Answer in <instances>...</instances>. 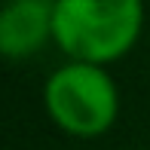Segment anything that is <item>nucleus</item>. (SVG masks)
<instances>
[{"label": "nucleus", "mask_w": 150, "mask_h": 150, "mask_svg": "<svg viewBox=\"0 0 150 150\" xmlns=\"http://www.w3.org/2000/svg\"><path fill=\"white\" fill-rule=\"evenodd\" d=\"M43 107L55 129L89 141L107 135L120 120V89L107 64L67 58L46 80Z\"/></svg>", "instance_id": "2"}, {"label": "nucleus", "mask_w": 150, "mask_h": 150, "mask_svg": "<svg viewBox=\"0 0 150 150\" xmlns=\"http://www.w3.org/2000/svg\"><path fill=\"white\" fill-rule=\"evenodd\" d=\"M144 34V0H55L52 43L74 61L113 64Z\"/></svg>", "instance_id": "1"}, {"label": "nucleus", "mask_w": 150, "mask_h": 150, "mask_svg": "<svg viewBox=\"0 0 150 150\" xmlns=\"http://www.w3.org/2000/svg\"><path fill=\"white\" fill-rule=\"evenodd\" d=\"M55 0H3L0 3V58L28 61L52 43Z\"/></svg>", "instance_id": "3"}]
</instances>
